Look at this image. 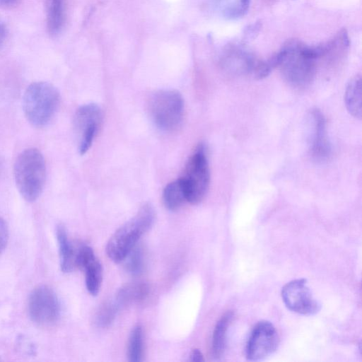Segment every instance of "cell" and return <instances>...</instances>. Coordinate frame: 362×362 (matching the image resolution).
I'll return each mask as SVG.
<instances>
[{
	"instance_id": "cell-1",
	"label": "cell",
	"mask_w": 362,
	"mask_h": 362,
	"mask_svg": "<svg viewBox=\"0 0 362 362\" xmlns=\"http://www.w3.org/2000/svg\"><path fill=\"white\" fill-rule=\"evenodd\" d=\"M325 45L308 47L300 41L288 40L276 54L277 67L291 86L305 88L313 81L316 60L325 56Z\"/></svg>"
},
{
	"instance_id": "cell-2",
	"label": "cell",
	"mask_w": 362,
	"mask_h": 362,
	"mask_svg": "<svg viewBox=\"0 0 362 362\" xmlns=\"http://www.w3.org/2000/svg\"><path fill=\"white\" fill-rule=\"evenodd\" d=\"M155 216L153 206L149 203L144 204L131 219L110 238L106 245L108 257L116 263L124 260L140 238L153 226Z\"/></svg>"
},
{
	"instance_id": "cell-3",
	"label": "cell",
	"mask_w": 362,
	"mask_h": 362,
	"mask_svg": "<svg viewBox=\"0 0 362 362\" xmlns=\"http://www.w3.org/2000/svg\"><path fill=\"white\" fill-rule=\"evenodd\" d=\"M13 172L16 187L23 199L29 202L35 201L42 192L46 178L42 153L35 148L25 149L17 157Z\"/></svg>"
},
{
	"instance_id": "cell-4",
	"label": "cell",
	"mask_w": 362,
	"mask_h": 362,
	"mask_svg": "<svg viewBox=\"0 0 362 362\" xmlns=\"http://www.w3.org/2000/svg\"><path fill=\"white\" fill-rule=\"evenodd\" d=\"M59 103V92L52 84L45 81L33 82L23 95L24 114L33 126L44 127L54 117Z\"/></svg>"
},
{
	"instance_id": "cell-5",
	"label": "cell",
	"mask_w": 362,
	"mask_h": 362,
	"mask_svg": "<svg viewBox=\"0 0 362 362\" xmlns=\"http://www.w3.org/2000/svg\"><path fill=\"white\" fill-rule=\"evenodd\" d=\"M148 105L152 121L160 130L173 132L180 126L183 119L184 102L177 90L156 91L150 97Z\"/></svg>"
},
{
	"instance_id": "cell-6",
	"label": "cell",
	"mask_w": 362,
	"mask_h": 362,
	"mask_svg": "<svg viewBox=\"0 0 362 362\" xmlns=\"http://www.w3.org/2000/svg\"><path fill=\"white\" fill-rule=\"evenodd\" d=\"M187 202L192 204L201 202L206 194L210 182V172L205 146L200 144L190 156L181 178Z\"/></svg>"
},
{
	"instance_id": "cell-7",
	"label": "cell",
	"mask_w": 362,
	"mask_h": 362,
	"mask_svg": "<svg viewBox=\"0 0 362 362\" xmlns=\"http://www.w3.org/2000/svg\"><path fill=\"white\" fill-rule=\"evenodd\" d=\"M28 310L30 319L35 323L48 326L57 322L61 306L55 292L45 285L38 286L30 293Z\"/></svg>"
},
{
	"instance_id": "cell-8",
	"label": "cell",
	"mask_w": 362,
	"mask_h": 362,
	"mask_svg": "<svg viewBox=\"0 0 362 362\" xmlns=\"http://www.w3.org/2000/svg\"><path fill=\"white\" fill-rule=\"evenodd\" d=\"M279 337L273 324L267 320L258 322L252 329L245 346V356L250 361H260L277 349Z\"/></svg>"
},
{
	"instance_id": "cell-9",
	"label": "cell",
	"mask_w": 362,
	"mask_h": 362,
	"mask_svg": "<svg viewBox=\"0 0 362 362\" xmlns=\"http://www.w3.org/2000/svg\"><path fill=\"white\" fill-rule=\"evenodd\" d=\"M283 301L292 312L312 315L320 310V303L314 298L305 279L287 283L281 290Z\"/></svg>"
},
{
	"instance_id": "cell-10",
	"label": "cell",
	"mask_w": 362,
	"mask_h": 362,
	"mask_svg": "<svg viewBox=\"0 0 362 362\" xmlns=\"http://www.w3.org/2000/svg\"><path fill=\"white\" fill-rule=\"evenodd\" d=\"M101 110L94 103L80 107L74 117V127L78 137V151L81 155L90 148L101 122Z\"/></svg>"
},
{
	"instance_id": "cell-11",
	"label": "cell",
	"mask_w": 362,
	"mask_h": 362,
	"mask_svg": "<svg viewBox=\"0 0 362 362\" xmlns=\"http://www.w3.org/2000/svg\"><path fill=\"white\" fill-rule=\"evenodd\" d=\"M260 59L242 47L232 45L226 47L220 60L222 69L236 76L255 75Z\"/></svg>"
},
{
	"instance_id": "cell-12",
	"label": "cell",
	"mask_w": 362,
	"mask_h": 362,
	"mask_svg": "<svg viewBox=\"0 0 362 362\" xmlns=\"http://www.w3.org/2000/svg\"><path fill=\"white\" fill-rule=\"evenodd\" d=\"M310 131L309 151L317 162H324L331 155V146L327 136L326 120L318 109H313L309 115Z\"/></svg>"
},
{
	"instance_id": "cell-13",
	"label": "cell",
	"mask_w": 362,
	"mask_h": 362,
	"mask_svg": "<svg viewBox=\"0 0 362 362\" xmlns=\"http://www.w3.org/2000/svg\"><path fill=\"white\" fill-rule=\"evenodd\" d=\"M75 265L84 271L87 291L96 296L103 281V267L94 251L88 245H81L76 251Z\"/></svg>"
},
{
	"instance_id": "cell-14",
	"label": "cell",
	"mask_w": 362,
	"mask_h": 362,
	"mask_svg": "<svg viewBox=\"0 0 362 362\" xmlns=\"http://www.w3.org/2000/svg\"><path fill=\"white\" fill-rule=\"evenodd\" d=\"M66 0H46L47 27L51 35L58 34L66 21Z\"/></svg>"
},
{
	"instance_id": "cell-15",
	"label": "cell",
	"mask_w": 362,
	"mask_h": 362,
	"mask_svg": "<svg viewBox=\"0 0 362 362\" xmlns=\"http://www.w3.org/2000/svg\"><path fill=\"white\" fill-rule=\"evenodd\" d=\"M56 232L59 245L61 269L65 273L71 272L74 267H76V251L69 241L66 228L63 225H58Z\"/></svg>"
},
{
	"instance_id": "cell-16",
	"label": "cell",
	"mask_w": 362,
	"mask_h": 362,
	"mask_svg": "<svg viewBox=\"0 0 362 362\" xmlns=\"http://www.w3.org/2000/svg\"><path fill=\"white\" fill-rule=\"evenodd\" d=\"M148 293L149 287L146 283H129L119 289L114 301L120 308L141 301L146 298Z\"/></svg>"
},
{
	"instance_id": "cell-17",
	"label": "cell",
	"mask_w": 362,
	"mask_h": 362,
	"mask_svg": "<svg viewBox=\"0 0 362 362\" xmlns=\"http://www.w3.org/2000/svg\"><path fill=\"white\" fill-rule=\"evenodd\" d=\"M233 317V312L226 313L217 322L212 335L211 353L215 359H220L224 354L226 336Z\"/></svg>"
},
{
	"instance_id": "cell-18",
	"label": "cell",
	"mask_w": 362,
	"mask_h": 362,
	"mask_svg": "<svg viewBox=\"0 0 362 362\" xmlns=\"http://www.w3.org/2000/svg\"><path fill=\"white\" fill-rule=\"evenodd\" d=\"M361 78L357 75L346 86L344 103L349 114L359 119L361 118Z\"/></svg>"
},
{
	"instance_id": "cell-19",
	"label": "cell",
	"mask_w": 362,
	"mask_h": 362,
	"mask_svg": "<svg viewBox=\"0 0 362 362\" xmlns=\"http://www.w3.org/2000/svg\"><path fill=\"white\" fill-rule=\"evenodd\" d=\"M220 14L228 20L243 18L248 11L250 0H214Z\"/></svg>"
},
{
	"instance_id": "cell-20",
	"label": "cell",
	"mask_w": 362,
	"mask_h": 362,
	"mask_svg": "<svg viewBox=\"0 0 362 362\" xmlns=\"http://www.w3.org/2000/svg\"><path fill=\"white\" fill-rule=\"evenodd\" d=\"M163 201L166 209L170 211L178 209L187 201L185 189L181 178L166 185L163 193Z\"/></svg>"
},
{
	"instance_id": "cell-21",
	"label": "cell",
	"mask_w": 362,
	"mask_h": 362,
	"mask_svg": "<svg viewBox=\"0 0 362 362\" xmlns=\"http://www.w3.org/2000/svg\"><path fill=\"white\" fill-rule=\"evenodd\" d=\"M127 356L129 361L139 362L143 357V329L141 326L136 325L129 334Z\"/></svg>"
},
{
	"instance_id": "cell-22",
	"label": "cell",
	"mask_w": 362,
	"mask_h": 362,
	"mask_svg": "<svg viewBox=\"0 0 362 362\" xmlns=\"http://www.w3.org/2000/svg\"><path fill=\"white\" fill-rule=\"evenodd\" d=\"M125 259H127L126 261V268L129 273L139 274L142 272L144 267V255L141 247L136 245Z\"/></svg>"
},
{
	"instance_id": "cell-23",
	"label": "cell",
	"mask_w": 362,
	"mask_h": 362,
	"mask_svg": "<svg viewBox=\"0 0 362 362\" xmlns=\"http://www.w3.org/2000/svg\"><path fill=\"white\" fill-rule=\"evenodd\" d=\"M119 308L115 301L107 303L103 305L96 317V323L98 326H108L115 319Z\"/></svg>"
},
{
	"instance_id": "cell-24",
	"label": "cell",
	"mask_w": 362,
	"mask_h": 362,
	"mask_svg": "<svg viewBox=\"0 0 362 362\" xmlns=\"http://www.w3.org/2000/svg\"><path fill=\"white\" fill-rule=\"evenodd\" d=\"M8 240V228L5 220L0 216V255L6 246Z\"/></svg>"
},
{
	"instance_id": "cell-25",
	"label": "cell",
	"mask_w": 362,
	"mask_h": 362,
	"mask_svg": "<svg viewBox=\"0 0 362 362\" xmlns=\"http://www.w3.org/2000/svg\"><path fill=\"white\" fill-rule=\"evenodd\" d=\"M191 361H204L203 354L198 349H194L190 354Z\"/></svg>"
},
{
	"instance_id": "cell-26",
	"label": "cell",
	"mask_w": 362,
	"mask_h": 362,
	"mask_svg": "<svg viewBox=\"0 0 362 362\" xmlns=\"http://www.w3.org/2000/svg\"><path fill=\"white\" fill-rule=\"evenodd\" d=\"M19 0H0V6L9 7L16 4Z\"/></svg>"
},
{
	"instance_id": "cell-27",
	"label": "cell",
	"mask_w": 362,
	"mask_h": 362,
	"mask_svg": "<svg viewBox=\"0 0 362 362\" xmlns=\"http://www.w3.org/2000/svg\"><path fill=\"white\" fill-rule=\"evenodd\" d=\"M6 36V30L4 24L0 21V46L3 43Z\"/></svg>"
}]
</instances>
